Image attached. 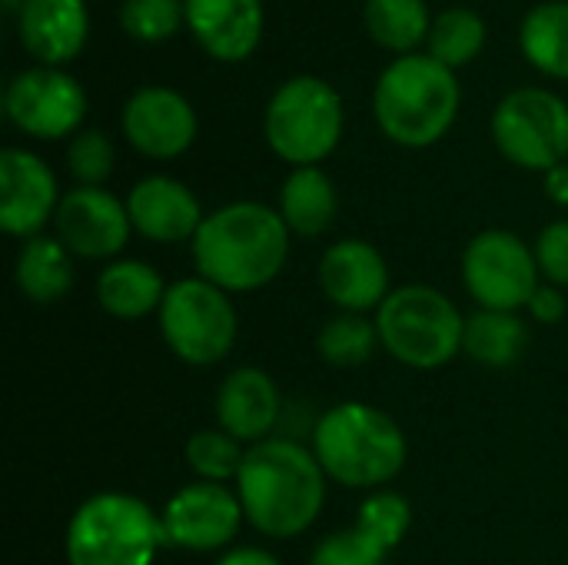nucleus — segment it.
Here are the masks:
<instances>
[{"mask_svg": "<svg viewBox=\"0 0 568 565\" xmlns=\"http://www.w3.org/2000/svg\"><path fill=\"white\" fill-rule=\"evenodd\" d=\"M13 276L30 303H60L73 290V253L53 236H33L23 243Z\"/></svg>", "mask_w": 568, "mask_h": 565, "instance_id": "5701e85b", "label": "nucleus"}, {"mask_svg": "<svg viewBox=\"0 0 568 565\" xmlns=\"http://www.w3.org/2000/svg\"><path fill=\"white\" fill-rule=\"evenodd\" d=\"M23 3H27V0H3L7 10H23Z\"/></svg>", "mask_w": 568, "mask_h": 565, "instance_id": "4c0bfd02", "label": "nucleus"}, {"mask_svg": "<svg viewBox=\"0 0 568 565\" xmlns=\"http://www.w3.org/2000/svg\"><path fill=\"white\" fill-rule=\"evenodd\" d=\"M243 443L226 430H200L186 440V463L203 483H230L243 470Z\"/></svg>", "mask_w": 568, "mask_h": 565, "instance_id": "c85d7f7f", "label": "nucleus"}, {"mask_svg": "<svg viewBox=\"0 0 568 565\" xmlns=\"http://www.w3.org/2000/svg\"><path fill=\"white\" fill-rule=\"evenodd\" d=\"M57 240L83 260H110L130 240V213L103 186H77L70 190L53 216Z\"/></svg>", "mask_w": 568, "mask_h": 565, "instance_id": "ddd939ff", "label": "nucleus"}, {"mask_svg": "<svg viewBox=\"0 0 568 565\" xmlns=\"http://www.w3.org/2000/svg\"><path fill=\"white\" fill-rule=\"evenodd\" d=\"M216 420L220 430L236 436L240 443H263L283 420V400L270 373L256 366L233 370L216 393Z\"/></svg>", "mask_w": 568, "mask_h": 565, "instance_id": "a211bd4d", "label": "nucleus"}, {"mask_svg": "<svg viewBox=\"0 0 568 565\" xmlns=\"http://www.w3.org/2000/svg\"><path fill=\"white\" fill-rule=\"evenodd\" d=\"M409 526H413V509L409 500L399 493H373L356 516V529L369 533L386 549H396L406 539Z\"/></svg>", "mask_w": 568, "mask_h": 565, "instance_id": "7c9ffc66", "label": "nucleus"}, {"mask_svg": "<svg viewBox=\"0 0 568 565\" xmlns=\"http://www.w3.org/2000/svg\"><path fill=\"white\" fill-rule=\"evenodd\" d=\"M236 306L226 290L203 276L180 280L166 290L160 306V333L173 356L190 366H213L230 356L236 343Z\"/></svg>", "mask_w": 568, "mask_h": 565, "instance_id": "6e6552de", "label": "nucleus"}, {"mask_svg": "<svg viewBox=\"0 0 568 565\" xmlns=\"http://www.w3.org/2000/svg\"><path fill=\"white\" fill-rule=\"evenodd\" d=\"M320 286L343 313L379 310L389 296V270L366 240H339L320 260Z\"/></svg>", "mask_w": 568, "mask_h": 565, "instance_id": "dca6fc26", "label": "nucleus"}, {"mask_svg": "<svg viewBox=\"0 0 568 565\" xmlns=\"http://www.w3.org/2000/svg\"><path fill=\"white\" fill-rule=\"evenodd\" d=\"M483 43H486V23H483V17L476 10L453 7V10H443L433 20V30H429V57L439 60L449 70L469 63L483 50Z\"/></svg>", "mask_w": 568, "mask_h": 565, "instance_id": "bb28decb", "label": "nucleus"}, {"mask_svg": "<svg viewBox=\"0 0 568 565\" xmlns=\"http://www.w3.org/2000/svg\"><path fill=\"white\" fill-rule=\"evenodd\" d=\"M376 346H379V330L363 313H339V316L326 320V326L316 336L320 356L329 366H339V370L363 366L373 356Z\"/></svg>", "mask_w": 568, "mask_h": 565, "instance_id": "cd10ccee", "label": "nucleus"}, {"mask_svg": "<svg viewBox=\"0 0 568 565\" xmlns=\"http://www.w3.org/2000/svg\"><path fill=\"white\" fill-rule=\"evenodd\" d=\"M546 193L556 206H568V163H559L546 173Z\"/></svg>", "mask_w": 568, "mask_h": 565, "instance_id": "e433bc0d", "label": "nucleus"}, {"mask_svg": "<svg viewBox=\"0 0 568 565\" xmlns=\"http://www.w3.org/2000/svg\"><path fill=\"white\" fill-rule=\"evenodd\" d=\"M529 313H532V320L536 323H546V326H552V323H559L562 320V313H566V300H562V293L549 283V286H539V293L532 296V303H529Z\"/></svg>", "mask_w": 568, "mask_h": 565, "instance_id": "f704fd0d", "label": "nucleus"}, {"mask_svg": "<svg viewBox=\"0 0 568 565\" xmlns=\"http://www.w3.org/2000/svg\"><path fill=\"white\" fill-rule=\"evenodd\" d=\"M536 263L552 286H568V220H556L539 233Z\"/></svg>", "mask_w": 568, "mask_h": 565, "instance_id": "72a5a7b5", "label": "nucleus"}, {"mask_svg": "<svg viewBox=\"0 0 568 565\" xmlns=\"http://www.w3.org/2000/svg\"><path fill=\"white\" fill-rule=\"evenodd\" d=\"M3 107L23 133L37 140H57L80 127L87 113V93L70 73L37 67L10 80Z\"/></svg>", "mask_w": 568, "mask_h": 565, "instance_id": "9b49d317", "label": "nucleus"}, {"mask_svg": "<svg viewBox=\"0 0 568 565\" xmlns=\"http://www.w3.org/2000/svg\"><path fill=\"white\" fill-rule=\"evenodd\" d=\"M373 110L393 143L429 147L459 113V80L429 53H406L383 70Z\"/></svg>", "mask_w": 568, "mask_h": 565, "instance_id": "20e7f679", "label": "nucleus"}, {"mask_svg": "<svg viewBox=\"0 0 568 565\" xmlns=\"http://www.w3.org/2000/svg\"><path fill=\"white\" fill-rule=\"evenodd\" d=\"M313 453L323 473L349 490H376L406 466V436L393 416L366 403H343L320 416Z\"/></svg>", "mask_w": 568, "mask_h": 565, "instance_id": "7ed1b4c3", "label": "nucleus"}, {"mask_svg": "<svg viewBox=\"0 0 568 565\" xmlns=\"http://www.w3.org/2000/svg\"><path fill=\"white\" fill-rule=\"evenodd\" d=\"M493 137L506 160L526 170H552L568 157V107L549 90H513L493 113Z\"/></svg>", "mask_w": 568, "mask_h": 565, "instance_id": "1a4fd4ad", "label": "nucleus"}, {"mask_svg": "<svg viewBox=\"0 0 568 565\" xmlns=\"http://www.w3.org/2000/svg\"><path fill=\"white\" fill-rule=\"evenodd\" d=\"M183 20H186L183 0H123V10H120L123 30L143 43H160L173 37Z\"/></svg>", "mask_w": 568, "mask_h": 565, "instance_id": "c756f323", "label": "nucleus"}, {"mask_svg": "<svg viewBox=\"0 0 568 565\" xmlns=\"http://www.w3.org/2000/svg\"><path fill=\"white\" fill-rule=\"evenodd\" d=\"M60 200L57 176L40 157L17 147L0 153V226L10 236L33 240L57 216Z\"/></svg>", "mask_w": 568, "mask_h": 565, "instance_id": "4468645a", "label": "nucleus"}, {"mask_svg": "<svg viewBox=\"0 0 568 565\" xmlns=\"http://www.w3.org/2000/svg\"><path fill=\"white\" fill-rule=\"evenodd\" d=\"M366 30L376 43L406 57L433 30L426 0H366Z\"/></svg>", "mask_w": 568, "mask_h": 565, "instance_id": "a878e982", "label": "nucleus"}, {"mask_svg": "<svg viewBox=\"0 0 568 565\" xmlns=\"http://www.w3.org/2000/svg\"><path fill=\"white\" fill-rule=\"evenodd\" d=\"M186 27L216 60H243L263 37V0H183Z\"/></svg>", "mask_w": 568, "mask_h": 565, "instance_id": "6ab92c4d", "label": "nucleus"}, {"mask_svg": "<svg viewBox=\"0 0 568 565\" xmlns=\"http://www.w3.org/2000/svg\"><path fill=\"white\" fill-rule=\"evenodd\" d=\"M170 286H163L160 273L143 260L110 263L97 276V303L116 320H140L163 306Z\"/></svg>", "mask_w": 568, "mask_h": 565, "instance_id": "4be33fe9", "label": "nucleus"}, {"mask_svg": "<svg viewBox=\"0 0 568 565\" xmlns=\"http://www.w3.org/2000/svg\"><path fill=\"white\" fill-rule=\"evenodd\" d=\"M246 519L273 539L306 533L326 500V473L313 450L276 436L256 443L236 476Z\"/></svg>", "mask_w": 568, "mask_h": 565, "instance_id": "f257e3e1", "label": "nucleus"}, {"mask_svg": "<svg viewBox=\"0 0 568 565\" xmlns=\"http://www.w3.org/2000/svg\"><path fill=\"white\" fill-rule=\"evenodd\" d=\"M216 565H280L276 556H270L266 549H256V546H243V549H233L226 553Z\"/></svg>", "mask_w": 568, "mask_h": 565, "instance_id": "c9c22d12", "label": "nucleus"}, {"mask_svg": "<svg viewBox=\"0 0 568 565\" xmlns=\"http://www.w3.org/2000/svg\"><path fill=\"white\" fill-rule=\"evenodd\" d=\"M130 223L140 236L153 243L193 240L203 226V210L193 190L173 176H146L126 196Z\"/></svg>", "mask_w": 568, "mask_h": 565, "instance_id": "f3484780", "label": "nucleus"}, {"mask_svg": "<svg viewBox=\"0 0 568 565\" xmlns=\"http://www.w3.org/2000/svg\"><path fill=\"white\" fill-rule=\"evenodd\" d=\"M376 330L393 360L413 370H439L463 350L466 320L446 293L413 283L386 296L376 310Z\"/></svg>", "mask_w": 568, "mask_h": 565, "instance_id": "423d86ee", "label": "nucleus"}, {"mask_svg": "<svg viewBox=\"0 0 568 565\" xmlns=\"http://www.w3.org/2000/svg\"><path fill=\"white\" fill-rule=\"evenodd\" d=\"M339 196L320 167H296L280 193V216L296 236H320L333 226Z\"/></svg>", "mask_w": 568, "mask_h": 565, "instance_id": "412c9836", "label": "nucleus"}, {"mask_svg": "<svg viewBox=\"0 0 568 565\" xmlns=\"http://www.w3.org/2000/svg\"><path fill=\"white\" fill-rule=\"evenodd\" d=\"M243 503L223 483H193L183 486L163 506V533L170 546L190 553H213L233 543L243 523Z\"/></svg>", "mask_w": 568, "mask_h": 565, "instance_id": "f8f14e48", "label": "nucleus"}, {"mask_svg": "<svg viewBox=\"0 0 568 565\" xmlns=\"http://www.w3.org/2000/svg\"><path fill=\"white\" fill-rule=\"evenodd\" d=\"M67 167L80 186H100L113 170V143L100 130H83L70 140Z\"/></svg>", "mask_w": 568, "mask_h": 565, "instance_id": "473e14b6", "label": "nucleus"}, {"mask_svg": "<svg viewBox=\"0 0 568 565\" xmlns=\"http://www.w3.org/2000/svg\"><path fill=\"white\" fill-rule=\"evenodd\" d=\"M526 343H529V326L519 320V313L479 310L476 316L466 320L463 353H469V360L489 370L513 366L526 353Z\"/></svg>", "mask_w": 568, "mask_h": 565, "instance_id": "b1692460", "label": "nucleus"}, {"mask_svg": "<svg viewBox=\"0 0 568 565\" xmlns=\"http://www.w3.org/2000/svg\"><path fill=\"white\" fill-rule=\"evenodd\" d=\"M123 133L143 157L173 160L190 150L196 137V113L170 87H143L123 107Z\"/></svg>", "mask_w": 568, "mask_h": 565, "instance_id": "2eb2a0df", "label": "nucleus"}, {"mask_svg": "<svg viewBox=\"0 0 568 565\" xmlns=\"http://www.w3.org/2000/svg\"><path fill=\"white\" fill-rule=\"evenodd\" d=\"M386 556L389 549L383 543H376L369 533L353 526V529L326 536L316 546L310 565H386Z\"/></svg>", "mask_w": 568, "mask_h": 565, "instance_id": "2f4dec72", "label": "nucleus"}, {"mask_svg": "<svg viewBox=\"0 0 568 565\" xmlns=\"http://www.w3.org/2000/svg\"><path fill=\"white\" fill-rule=\"evenodd\" d=\"M163 543V519L143 500L126 493H100L80 503L67 526V563L153 565Z\"/></svg>", "mask_w": 568, "mask_h": 565, "instance_id": "39448f33", "label": "nucleus"}, {"mask_svg": "<svg viewBox=\"0 0 568 565\" xmlns=\"http://www.w3.org/2000/svg\"><path fill=\"white\" fill-rule=\"evenodd\" d=\"M290 256V226L263 203H230L210 213L193 236V263L226 293H253L280 276Z\"/></svg>", "mask_w": 568, "mask_h": 565, "instance_id": "f03ea898", "label": "nucleus"}, {"mask_svg": "<svg viewBox=\"0 0 568 565\" xmlns=\"http://www.w3.org/2000/svg\"><path fill=\"white\" fill-rule=\"evenodd\" d=\"M519 43L526 60L549 73L568 80V3L566 0H549L539 3L526 13L523 30H519Z\"/></svg>", "mask_w": 568, "mask_h": 565, "instance_id": "393cba45", "label": "nucleus"}, {"mask_svg": "<svg viewBox=\"0 0 568 565\" xmlns=\"http://www.w3.org/2000/svg\"><path fill=\"white\" fill-rule=\"evenodd\" d=\"M20 40L23 47L47 67L70 63L90 30L87 3L83 0H27L20 10Z\"/></svg>", "mask_w": 568, "mask_h": 565, "instance_id": "aec40b11", "label": "nucleus"}, {"mask_svg": "<svg viewBox=\"0 0 568 565\" xmlns=\"http://www.w3.org/2000/svg\"><path fill=\"white\" fill-rule=\"evenodd\" d=\"M463 280L483 310L516 313L539 293V263L516 233L486 230L463 253Z\"/></svg>", "mask_w": 568, "mask_h": 565, "instance_id": "9d476101", "label": "nucleus"}, {"mask_svg": "<svg viewBox=\"0 0 568 565\" xmlns=\"http://www.w3.org/2000/svg\"><path fill=\"white\" fill-rule=\"evenodd\" d=\"M343 137V100L320 77L286 80L266 107V140L286 163L316 167Z\"/></svg>", "mask_w": 568, "mask_h": 565, "instance_id": "0eeeda50", "label": "nucleus"}]
</instances>
